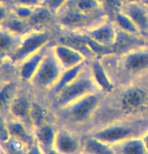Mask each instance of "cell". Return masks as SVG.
I'll return each mask as SVG.
<instances>
[{"label":"cell","mask_w":148,"mask_h":154,"mask_svg":"<svg viewBox=\"0 0 148 154\" xmlns=\"http://www.w3.org/2000/svg\"><path fill=\"white\" fill-rule=\"evenodd\" d=\"M105 98L109 100L108 105L102 102L101 107H105L108 113L118 115L115 120L144 117L148 110V75L128 85L117 87Z\"/></svg>","instance_id":"6da1fadb"},{"label":"cell","mask_w":148,"mask_h":154,"mask_svg":"<svg viewBox=\"0 0 148 154\" xmlns=\"http://www.w3.org/2000/svg\"><path fill=\"white\" fill-rule=\"evenodd\" d=\"M101 59L117 87L148 75V43Z\"/></svg>","instance_id":"7a4b0ae2"},{"label":"cell","mask_w":148,"mask_h":154,"mask_svg":"<svg viewBox=\"0 0 148 154\" xmlns=\"http://www.w3.org/2000/svg\"><path fill=\"white\" fill-rule=\"evenodd\" d=\"M105 95L102 93H93L72 102L65 107L54 110L56 122L71 127L75 125H84L94 119L100 108Z\"/></svg>","instance_id":"3957f363"},{"label":"cell","mask_w":148,"mask_h":154,"mask_svg":"<svg viewBox=\"0 0 148 154\" xmlns=\"http://www.w3.org/2000/svg\"><path fill=\"white\" fill-rule=\"evenodd\" d=\"M147 124L148 119L144 117L120 119L101 126L89 135L107 144L113 145L126 139L141 136L148 129Z\"/></svg>","instance_id":"277c9868"},{"label":"cell","mask_w":148,"mask_h":154,"mask_svg":"<svg viewBox=\"0 0 148 154\" xmlns=\"http://www.w3.org/2000/svg\"><path fill=\"white\" fill-rule=\"evenodd\" d=\"M99 92L100 91L93 80L88 62L85 69L81 72V74L76 79L69 85H66L59 94L49 99V105L53 110L59 109L69 105L72 102L85 97L87 95Z\"/></svg>","instance_id":"5b68a950"},{"label":"cell","mask_w":148,"mask_h":154,"mask_svg":"<svg viewBox=\"0 0 148 154\" xmlns=\"http://www.w3.org/2000/svg\"><path fill=\"white\" fill-rule=\"evenodd\" d=\"M57 29H32L20 37L19 43L13 53L5 60L8 65L14 68L25 57L36 53L45 45H51L57 38Z\"/></svg>","instance_id":"8992f818"},{"label":"cell","mask_w":148,"mask_h":154,"mask_svg":"<svg viewBox=\"0 0 148 154\" xmlns=\"http://www.w3.org/2000/svg\"><path fill=\"white\" fill-rule=\"evenodd\" d=\"M51 45L48 48L36 72L31 79L29 85L27 86L31 91L43 94L45 96L56 85L63 71L57 57H54Z\"/></svg>","instance_id":"52a82bcc"},{"label":"cell","mask_w":148,"mask_h":154,"mask_svg":"<svg viewBox=\"0 0 148 154\" xmlns=\"http://www.w3.org/2000/svg\"><path fill=\"white\" fill-rule=\"evenodd\" d=\"M108 17L87 15L76 9L63 6L56 14V26L57 32L83 33Z\"/></svg>","instance_id":"ba28073f"},{"label":"cell","mask_w":148,"mask_h":154,"mask_svg":"<svg viewBox=\"0 0 148 154\" xmlns=\"http://www.w3.org/2000/svg\"><path fill=\"white\" fill-rule=\"evenodd\" d=\"M83 33L96 43L108 48L110 51V56L115 54L114 45L117 42L119 31L115 23L113 22V20L110 17L99 22L98 24L89 28L88 30H86Z\"/></svg>","instance_id":"9c48e42d"},{"label":"cell","mask_w":148,"mask_h":154,"mask_svg":"<svg viewBox=\"0 0 148 154\" xmlns=\"http://www.w3.org/2000/svg\"><path fill=\"white\" fill-rule=\"evenodd\" d=\"M30 92L31 90L27 86H21V88L17 91L10 102L7 111V117L21 120L31 128L29 123V113L34 95Z\"/></svg>","instance_id":"30bf717a"},{"label":"cell","mask_w":148,"mask_h":154,"mask_svg":"<svg viewBox=\"0 0 148 154\" xmlns=\"http://www.w3.org/2000/svg\"><path fill=\"white\" fill-rule=\"evenodd\" d=\"M54 148L62 154H81L83 152V139L72 128L57 127Z\"/></svg>","instance_id":"8fae6325"},{"label":"cell","mask_w":148,"mask_h":154,"mask_svg":"<svg viewBox=\"0 0 148 154\" xmlns=\"http://www.w3.org/2000/svg\"><path fill=\"white\" fill-rule=\"evenodd\" d=\"M51 45H45V48H40L36 53L30 54L29 57H25L24 60L18 63L13 68L15 69V75H16L15 78L21 85L23 86L29 85L31 79H32L34 74L36 72L40 63H42V60L43 59V57H45V54H46V51H48V48H49Z\"/></svg>","instance_id":"7c38bea8"},{"label":"cell","mask_w":148,"mask_h":154,"mask_svg":"<svg viewBox=\"0 0 148 154\" xmlns=\"http://www.w3.org/2000/svg\"><path fill=\"white\" fill-rule=\"evenodd\" d=\"M51 48L63 69H72L89 60L88 57L79 49L57 40L54 42Z\"/></svg>","instance_id":"4fadbf2b"},{"label":"cell","mask_w":148,"mask_h":154,"mask_svg":"<svg viewBox=\"0 0 148 154\" xmlns=\"http://www.w3.org/2000/svg\"><path fill=\"white\" fill-rule=\"evenodd\" d=\"M89 66L91 71L93 80L98 87L99 91L103 95H110L115 91L117 86L106 69L102 59L100 57H94L89 60Z\"/></svg>","instance_id":"5bb4252c"},{"label":"cell","mask_w":148,"mask_h":154,"mask_svg":"<svg viewBox=\"0 0 148 154\" xmlns=\"http://www.w3.org/2000/svg\"><path fill=\"white\" fill-rule=\"evenodd\" d=\"M120 10L124 12L141 31L143 35L148 31V8L140 0H123Z\"/></svg>","instance_id":"9a60e30c"},{"label":"cell","mask_w":148,"mask_h":154,"mask_svg":"<svg viewBox=\"0 0 148 154\" xmlns=\"http://www.w3.org/2000/svg\"><path fill=\"white\" fill-rule=\"evenodd\" d=\"M51 121H56V119H54V110L51 109L49 103L46 104L42 102L39 96H33L29 113V123L32 130L46 122Z\"/></svg>","instance_id":"2e32d148"},{"label":"cell","mask_w":148,"mask_h":154,"mask_svg":"<svg viewBox=\"0 0 148 154\" xmlns=\"http://www.w3.org/2000/svg\"><path fill=\"white\" fill-rule=\"evenodd\" d=\"M56 123V121L46 122L33 129L34 141L45 154H48L51 149H54L57 130Z\"/></svg>","instance_id":"e0dca14e"},{"label":"cell","mask_w":148,"mask_h":154,"mask_svg":"<svg viewBox=\"0 0 148 154\" xmlns=\"http://www.w3.org/2000/svg\"><path fill=\"white\" fill-rule=\"evenodd\" d=\"M63 6L76 9L87 15L100 17L109 16L102 0H68Z\"/></svg>","instance_id":"ac0fdd59"},{"label":"cell","mask_w":148,"mask_h":154,"mask_svg":"<svg viewBox=\"0 0 148 154\" xmlns=\"http://www.w3.org/2000/svg\"><path fill=\"white\" fill-rule=\"evenodd\" d=\"M27 21L32 29H57L56 14L43 5L34 8L32 15Z\"/></svg>","instance_id":"d6986e66"},{"label":"cell","mask_w":148,"mask_h":154,"mask_svg":"<svg viewBox=\"0 0 148 154\" xmlns=\"http://www.w3.org/2000/svg\"><path fill=\"white\" fill-rule=\"evenodd\" d=\"M21 86L16 78L0 81V115L7 116L10 102Z\"/></svg>","instance_id":"ffe728a7"},{"label":"cell","mask_w":148,"mask_h":154,"mask_svg":"<svg viewBox=\"0 0 148 154\" xmlns=\"http://www.w3.org/2000/svg\"><path fill=\"white\" fill-rule=\"evenodd\" d=\"M6 123L10 136L22 140L28 145L34 143L33 130L25 122L6 116Z\"/></svg>","instance_id":"44dd1931"},{"label":"cell","mask_w":148,"mask_h":154,"mask_svg":"<svg viewBox=\"0 0 148 154\" xmlns=\"http://www.w3.org/2000/svg\"><path fill=\"white\" fill-rule=\"evenodd\" d=\"M88 62L84 63L82 65H79L77 66H74V68H72V69H63L62 75H60V79L57 80V82L56 83V85L49 90V92L45 95V97L49 100V99L54 97L57 94H59L66 85H69V83H72V81L81 74V72L85 69V66H87Z\"/></svg>","instance_id":"7402d4cb"},{"label":"cell","mask_w":148,"mask_h":154,"mask_svg":"<svg viewBox=\"0 0 148 154\" xmlns=\"http://www.w3.org/2000/svg\"><path fill=\"white\" fill-rule=\"evenodd\" d=\"M117 154H148L141 136H136L112 145Z\"/></svg>","instance_id":"603a6c76"},{"label":"cell","mask_w":148,"mask_h":154,"mask_svg":"<svg viewBox=\"0 0 148 154\" xmlns=\"http://www.w3.org/2000/svg\"><path fill=\"white\" fill-rule=\"evenodd\" d=\"M110 18L113 20V22L115 23L116 27L119 31L129 35L136 36V37H142L141 31L139 30V28L136 26V24L126 15L124 12H122L120 9L114 11ZM143 38V37H142Z\"/></svg>","instance_id":"cb8c5ba5"},{"label":"cell","mask_w":148,"mask_h":154,"mask_svg":"<svg viewBox=\"0 0 148 154\" xmlns=\"http://www.w3.org/2000/svg\"><path fill=\"white\" fill-rule=\"evenodd\" d=\"M0 27L4 28L5 30L9 31L10 33L19 37H21L22 35H24V34H26L32 30L28 21L18 18L13 13H11V11Z\"/></svg>","instance_id":"d4e9b609"},{"label":"cell","mask_w":148,"mask_h":154,"mask_svg":"<svg viewBox=\"0 0 148 154\" xmlns=\"http://www.w3.org/2000/svg\"><path fill=\"white\" fill-rule=\"evenodd\" d=\"M86 154H117L112 145L88 135L83 139V152Z\"/></svg>","instance_id":"484cf974"},{"label":"cell","mask_w":148,"mask_h":154,"mask_svg":"<svg viewBox=\"0 0 148 154\" xmlns=\"http://www.w3.org/2000/svg\"><path fill=\"white\" fill-rule=\"evenodd\" d=\"M20 40L19 36L10 33L4 28L0 27V59L6 60L8 56L13 53ZM6 62V60H5Z\"/></svg>","instance_id":"4316f807"},{"label":"cell","mask_w":148,"mask_h":154,"mask_svg":"<svg viewBox=\"0 0 148 154\" xmlns=\"http://www.w3.org/2000/svg\"><path fill=\"white\" fill-rule=\"evenodd\" d=\"M0 146L4 154H26L30 145L10 136V138L0 144Z\"/></svg>","instance_id":"83f0119b"},{"label":"cell","mask_w":148,"mask_h":154,"mask_svg":"<svg viewBox=\"0 0 148 154\" xmlns=\"http://www.w3.org/2000/svg\"><path fill=\"white\" fill-rule=\"evenodd\" d=\"M34 8L35 7H28V6H22V5H11L10 4L11 13H13L14 15L17 16L18 18L26 20V21L30 18V16L32 15Z\"/></svg>","instance_id":"f1b7e54d"},{"label":"cell","mask_w":148,"mask_h":154,"mask_svg":"<svg viewBox=\"0 0 148 154\" xmlns=\"http://www.w3.org/2000/svg\"><path fill=\"white\" fill-rule=\"evenodd\" d=\"M66 2H68V0H43L42 5L51 10L53 13L57 14Z\"/></svg>","instance_id":"f546056e"},{"label":"cell","mask_w":148,"mask_h":154,"mask_svg":"<svg viewBox=\"0 0 148 154\" xmlns=\"http://www.w3.org/2000/svg\"><path fill=\"white\" fill-rule=\"evenodd\" d=\"M9 138L10 134L6 123V116L0 115V144L7 141Z\"/></svg>","instance_id":"4dcf8cb0"},{"label":"cell","mask_w":148,"mask_h":154,"mask_svg":"<svg viewBox=\"0 0 148 154\" xmlns=\"http://www.w3.org/2000/svg\"><path fill=\"white\" fill-rule=\"evenodd\" d=\"M11 5H22L28 7H37L42 5L43 0H6Z\"/></svg>","instance_id":"1f68e13d"},{"label":"cell","mask_w":148,"mask_h":154,"mask_svg":"<svg viewBox=\"0 0 148 154\" xmlns=\"http://www.w3.org/2000/svg\"><path fill=\"white\" fill-rule=\"evenodd\" d=\"M10 4L6 0H0V26L10 13Z\"/></svg>","instance_id":"d6a6232c"},{"label":"cell","mask_w":148,"mask_h":154,"mask_svg":"<svg viewBox=\"0 0 148 154\" xmlns=\"http://www.w3.org/2000/svg\"><path fill=\"white\" fill-rule=\"evenodd\" d=\"M26 154H45L42 152V150L40 149L39 146L35 143V141H34L33 144H31L29 148H28V151Z\"/></svg>","instance_id":"836d02e7"},{"label":"cell","mask_w":148,"mask_h":154,"mask_svg":"<svg viewBox=\"0 0 148 154\" xmlns=\"http://www.w3.org/2000/svg\"><path fill=\"white\" fill-rule=\"evenodd\" d=\"M141 138H142V140H143V143L148 151V129L141 135Z\"/></svg>","instance_id":"e575fe53"},{"label":"cell","mask_w":148,"mask_h":154,"mask_svg":"<svg viewBox=\"0 0 148 154\" xmlns=\"http://www.w3.org/2000/svg\"><path fill=\"white\" fill-rule=\"evenodd\" d=\"M48 154H62V153H60L59 151H57V150L54 148V149H51V150L49 151V152H48Z\"/></svg>","instance_id":"d590c367"},{"label":"cell","mask_w":148,"mask_h":154,"mask_svg":"<svg viewBox=\"0 0 148 154\" xmlns=\"http://www.w3.org/2000/svg\"><path fill=\"white\" fill-rule=\"evenodd\" d=\"M142 37H143V39H144V40H146V42H148V31H147L146 33H144L143 35H142Z\"/></svg>","instance_id":"8d00e7d4"},{"label":"cell","mask_w":148,"mask_h":154,"mask_svg":"<svg viewBox=\"0 0 148 154\" xmlns=\"http://www.w3.org/2000/svg\"><path fill=\"white\" fill-rule=\"evenodd\" d=\"M140 1L145 5V6H146V7L148 8V0H140Z\"/></svg>","instance_id":"74e56055"},{"label":"cell","mask_w":148,"mask_h":154,"mask_svg":"<svg viewBox=\"0 0 148 154\" xmlns=\"http://www.w3.org/2000/svg\"><path fill=\"white\" fill-rule=\"evenodd\" d=\"M81 154H86V153H81Z\"/></svg>","instance_id":"f35d334b"},{"label":"cell","mask_w":148,"mask_h":154,"mask_svg":"<svg viewBox=\"0 0 148 154\" xmlns=\"http://www.w3.org/2000/svg\"><path fill=\"white\" fill-rule=\"evenodd\" d=\"M102 1H103V0H102Z\"/></svg>","instance_id":"ab89813d"}]
</instances>
